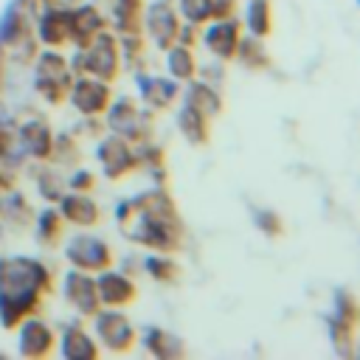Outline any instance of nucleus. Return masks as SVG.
I'll list each match as a JSON object with an SVG mask.
<instances>
[{
  "instance_id": "3",
  "label": "nucleus",
  "mask_w": 360,
  "mask_h": 360,
  "mask_svg": "<svg viewBox=\"0 0 360 360\" xmlns=\"http://www.w3.org/2000/svg\"><path fill=\"white\" fill-rule=\"evenodd\" d=\"M90 70L104 73V76L112 73V45L107 39L93 45V51H90Z\"/></svg>"
},
{
  "instance_id": "1",
  "label": "nucleus",
  "mask_w": 360,
  "mask_h": 360,
  "mask_svg": "<svg viewBox=\"0 0 360 360\" xmlns=\"http://www.w3.org/2000/svg\"><path fill=\"white\" fill-rule=\"evenodd\" d=\"M42 284V273L34 262L25 259H6L0 262V312L8 315L6 323L11 326L14 318H22L37 301V290Z\"/></svg>"
},
{
  "instance_id": "4",
  "label": "nucleus",
  "mask_w": 360,
  "mask_h": 360,
  "mask_svg": "<svg viewBox=\"0 0 360 360\" xmlns=\"http://www.w3.org/2000/svg\"><path fill=\"white\" fill-rule=\"evenodd\" d=\"M267 3L264 0H253L250 3V8H248V22H250V28L256 31V34H264L267 31Z\"/></svg>"
},
{
  "instance_id": "2",
  "label": "nucleus",
  "mask_w": 360,
  "mask_h": 360,
  "mask_svg": "<svg viewBox=\"0 0 360 360\" xmlns=\"http://www.w3.org/2000/svg\"><path fill=\"white\" fill-rule=\"evenodd\" d=\"M208 45H211L217 53H222V56L233 53V45H236V28L228 25V22H217V25H211V28H208Z\"/></svg>"
},
{
  "instance_id": "5",
  "label": "nucleus",
  "mask_w": 360,
  "mask_h": 360,
  "mask_svg": "<svg viewBox=\"0 0 360 360\" xmlns=\"http://www.w3.org/2000/svg\"><path fill=\"white\" fill-rule=\"evenodd\" d=\"M169 65H172V70H174L177 76H188V73H191V56H188V51H183V48L172 51Z\"/></svg>"
}]
</instances>
